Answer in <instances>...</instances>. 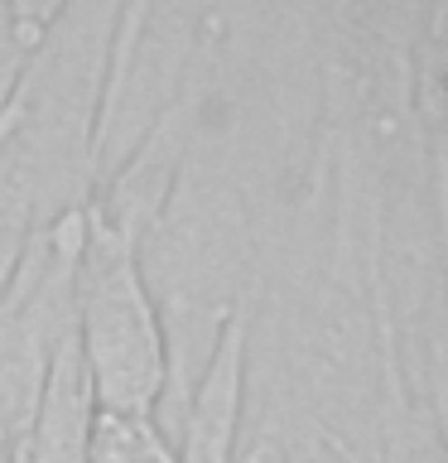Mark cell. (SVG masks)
Instances as JSON below:
<instances>
[{
    "label": "cell",
    "mask_w": 448,
    "mask_h": 463,
    "mask_svg": "<svg viewBox=\"0 0 448 463\" xmlns=\"http://www.w3.org/2000/svg\"><path fill=\"white\" fill-rule=\"evenodd\" d=\"M434 92H439L443 121H448V0L434 14Z\"/></svg>",
    "instance_id": "277c9868"
},
{
    "label": "cell",
    "mask_w": 448,
    "mask_h": 463,
    "mask_svg": "<svg viewBox=\"0 0 448 463\" xmlns=\"http://www.w3.org/2000/svg\"><path fill=\"white\" fill-rule=\"evenodd\" d=\"M72 347L97 411L159 415L169 386V347L154 295L126 227L101 213L82 217L72 246Z\"/></svg>",
    "instance_id": "6da1fadb"
},
{
    "label": "cell",
    "mask_w": 448,
    "mask_h": 463,
    "mask_svg": "<svg viewBox=\"0 0 448 463\" xmlns=\"http://www.w3.org/2000/svg\"><path fill=\"white\" fill-rule=\"evenodd\" d=\"M82 463H179V444L164 434L159 415L97 411L87 415Z\"/></svg>",
    "instance_id": "3957f363"
},
{
    "label": "cell",
    "mask_w": 448,
    "mask_h": 463,
    "mask_svg": "<svg viewBox=\"0 0 448 463\" xmlns=\"http://www.w3.org/2000/svg\"><path fill=\"white\" fill-rule=\"evenodd\" d=\"M241 362H246V333L231 324L217 333L212 362L188 401L183 415V439H179V463H231L237 449V420H241Z\"/></svg>",
    "instance_id": "7a4b0ae2"
}]
</instances>
